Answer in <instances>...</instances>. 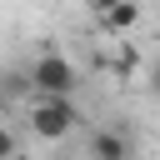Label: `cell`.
Wrapping results in <instances>:
<instances>
[{
    "mask_svg": "<svg viewBox=\"0 0 160 160\" xmlns=\"http://www.w3.org/2000/svg\"><path fill=\"white\" fill-rule=\"evenodd\" d=\"M95 20H100V30H105V35H130V30L140 25V0H115V5H110V10H100Z\"/></svg>",
    "mask_w": 160,
    "mask_h": 160,
    "instance_id": "277c9868",
    "label": "cell"
},
{
    "mask_svg": "<svg viewBox=\"0 0 160 160\" xmlns=\"http://www.w3.org/2000/svg\"><path fill=\"white\" fill-rule=\"evenodd\" d=\"M85 5H90V15H100V10H110L115 0H85Z\"/></svg>",
    "mask_w": 160,
    "mask_h": 160,
    "instance_id": "8992f818",
    "label": "cell"
},
{
    "mask_svg": "<svg viewBox=\"0 0 160 160\" xmlns=\"http://www.w3.org/2000/svg\"><path fill=\"white\" fill-rule=\"evenodd\" d=\"M5 160H35V155H25V150H15V155H5Z\"/></svg>",
    "mask_w": 160,
    "mask_h": 160,
    "instance_id": "ba28073f",
    "label": "cell"
},
{
    "mask_svg": "<svg viewBox=\"0 0 160 160\" xmlns=\"http://www.w3.org/2000/svg\"><path fill=\"white\" fill-rule=\"evenodd\" d=\"M85 160H140L135 130H130V125H105V130H95L90 145H85Z\"/></svg>",
    "mask_w": 160,
    "mask_h": 160,
    "instance_id": "3957f363",
    "label": "cell"
},
{
    "mask_svg": "<svg viewBox=\"0 0 160 160\" xmlns=\"http://www.w3.org/2000/svg\"><path fill=\"white\" fill-rule=\"evenodd\" d=\"M15 150H20V145H15V130L0 120V160H5V155H15Z\"/></svg>",
    "mask_w": 160,
    "mask_h": 160,
    "instance_id": "5b68a950",
    "label": "cell"
},
{
    "mask_svg": "<svg viewBox=\"0 0 160 160\" xmlns=\"http://www.w3.org/2000/svg\"><path fill=\"white\" fill-rule=\"evenodd\" d=\"M80 125H85V115H80L75 95H35V105H30V130H35L40 140L60 145V140H70Z\"/></svg>",
    "mask_w": 160,
    "mask_h": 160,
    "instance_id": "6da1fadb",
    "label": "cell"
},
{
    "mask_svg": "<svg viewBox=\"0 0 160 160\" xmlns=\"http://www.w3.org/2000/svg\"><path fill=\"white\" fill-rule=\"evenodd\" d=\"M30 85H35V95H75V90H80V70H75L70 55L45 50V55H35V65H30Z\"/></svg>",
    "mask_w": 160,
    "mask_h": 160,
    "instance_id": "7a4b0ae2",
    "label": "cell"
},
{
    "mask_svg": "<svg viewBox=\"0 0 160 160\" xmlns=\"http://www.w3.org/2000/svg\"><path fill=\"white\" fill-rule=\"evenodd\" d=\"M45 160H75V155H45Z\"/></svg>",
    "mask_w": 160,
    "mask_h": 160,
    "instance_id": "9c48e42d",
    "label": "cell"
},
{
    "mask_svg": "<svg viewBox=\"0 0 160 160\" xmlns=\"http://www.w3.org/2000/svg\"><path fill=\"white\" fill-rule=\"evenodd\" d=\"M150 95H160V65L150 70Z\"/></svg>",
    "mask_w": 160,
    "mask_h": 160,
    "instance_id": "52a82bcc",
    "label": "cell"
}]
</instances>
